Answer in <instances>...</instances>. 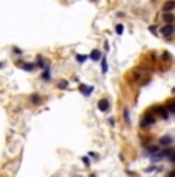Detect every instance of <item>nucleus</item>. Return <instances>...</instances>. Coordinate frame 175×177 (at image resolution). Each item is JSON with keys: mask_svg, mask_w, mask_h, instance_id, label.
<instances>
[{"mask_svg": "<svg viewBox=\"0 0 175 177\" xmlns=\"http://www.w3.org/2000/svg\"><path fill=\"white\" fill-rule=\"evenodd\" d=\"M155 123V116H152L151 113H146L143 117H141V122H140V128H149Z\"/></svg>", "mask_w": 175, "mask_h": 177, "instance_id": "1", "label": "nucleus"}, {"mask_svg": "<svg viewBox=\"0 0 175 177\" xmlns=\"http://www.w3.org/2000/svg\"><path fill=\"white\" fill-rule=\"evenodd\" d=\"M149 113H151L152 116H154V114H158V116H161L163 119H167V117H169V113L166 111V108H164V106H161V105L154 106V108H152V111L149 110Z\"/></svg>", "mask_w": 175, "mask_h": 177, "instance_id": "2", "label": "nucleus"}, {"mask_svg": "<svg viewBox=\"0 0 175 177\" xmlns=\"http://www.w3.org/2000/svg\"><path fill=\"white\" fill-rule=\"evenodd\" d=\"M97 108H98V111H101V113L109 111V108H111V100H109V99H100L98 103H97Z\"/></svg>", "mask_w": 175, "mask_h": 177, "instance_id": "3", "label": "nucleus"}, {"mask_svg": "<svg viewBox=\"0 0 175 177\" xmlns=\"http://www.w3.org/2000/svg\"><path fill=\"white\" fill-rule=\"evenodd\" d=\"M78 91L82 92L85 97H89L91 94L94 92V86H92V85H85V83H82V85L78 86Z\"/></svg>", "mask_w": 175, "mask_h": 177, "instance_id": "4", "label": "nucleus"}, {"mask_svg": "<svg viewBox=\"0 0 175 177\" xmlns=\"http://www.w3.org/2000/svg\"><path fill=\"white\" fill-rule=\"evenodd\" d=\"M161 34L164 37H170L173 34V25H163L161 26Z\"/></svg>", "mask_w": 175, "mask_h": 177, "instance_id": "5", "label": "nucleus"}, {"mask_svg": "<svg viewBox=\"0 0 175 177\" xmlns=\"http://www.w3.org/2000/svg\"><path fill=\"white\" fill-rule=\"evenodd\" d=\"M88 59H91V60H94V62H100V60H101V51H100V49H92L91 54L88 56Z\"/></svg>", "mask_w": 175, "mask_h": 177, "instance_id": "6", "label": "nucleus"}, {"mask_svg": "<svg viewBox=\"0 0 175 177\" xmlns=\"http://www.w3.org/2000/svg\"><path fill=\"white\" fill-rule=\"evenodd\" d=\"M172 143H173V139H172V135H169V134L167 135H163V137L160 139V145H163V146H167L169 148Z\"/></svg>", "mask_w": 175, "mask_h": 177, "instance_id": "7", "label": "nucleus"}, {"mask_svg": "<svg viewBox=\"0 0 175 177\" xmlns=\"http://www.w3.org/2000/svg\"><path fill=\"white\" fill-rule=\"evenodd\" d=\"M37 63H35V68L38 66V68H46V66H49V62L48 60H45L42 56H37V60H35Z\"/></svg>", "mask_w": 175, "mask_h": 177, "instance_id": "8", "label": "nucleus"}, {"mask_svg": "<svg viewBox=\"0 0 175 177\" xmlns=\"http://www.w3.org/2000/svg\"><path fill=\"white\" fill-rule=\"evenodd\" d=\"M28 99H29V102H31L32 105H40V103H42V97H40L38 94H31Z\"/></svg>", "mask_w": 175, "mask_h": 177, "instance_id": "9", "label": "nucleus"}, {"mask_svg": "<svg viewBox=\"0 0 175 177\" xmlns=\"http://www.w3.org/2000/svg\"><path fill=\"white\" fill-rule=\"evenodd\" d=\"M23 71H34L35 70V63H19Z\"/></svg>", "mask_w": 175, "mask_h": 177, "instance_id": "10", "label": "nucleus"}, {"mask_svg": "<svg viewBox=\"0 0 175 177\" xmlns=\"http://www.w3.org/2000/svg\"><path fill=\"white\" fill-rule=\"evenodd\" d=\"M163 20L166 22V25H172V22H173V14H172V12H163Z\"/></svg>", "mask_w": 175, "mask_h": 177, "instance_id": "11", "label": "nucleus"}, {"mask_svg": "<svg viewBox=\"0 0 175 177\" xmlns=\"http://www.w3.org/2000/svg\"><path fill=\"white\" fill-rule=\"evenodd\" d=\"M42 79H43V80H46V82H48V80H51V65L45 68V71H43V74H42Z\"/></svg>", "mask_w": 175, "mask_h": 177, "instance_id": "12", "label": "nucleus"}, {"mask_svg": "<svg viewBox=\"0 0 175 177\" xmlns=\"http://www.w3.org/2000/svg\"><path fill=\"white\" fill-rule=\"evenodd\" d=\"M173 8H175V2H166V3L163 5V11H164V12H170Z\"/></svg>", "mask_w": 175, "mask_h": 177, "instance_id": "13", "label": "nucleus"}, {"mask_svg": "<svg viewBox=\"0 0 175 177\" xmlns=\"http://www.w3.org/2000/svg\"><path fill=\"white\" fill-rule=\"evenodd\" d=\"M158 151H160V148H158V146H155V145H149V146L146 148V153H149L151 156H152V154H157Z\"/></svg>", "mask_w": 175, "mask_h": 177, "instance_id": "14", "label": "nucleus"}, {"mask_svg": "<svg viewBox=\"0 0 175 177\" xmlns=\"http://www.w3.org/2000/svg\"><path fill=\"white\" fill-rule=\"evenodd\" d=\"M75 60L82 65V63H85L88 60V56H86V54H75Z\"/></svg>", "mask_w": 175, "mask_h": 177, "instance_id": "15", "label": "nucleus"}, {"mask_svg": "<svg viewBox=\"0 0 175 177\" xmlns=\"http://www.w3.org/2000/svg\"><path fill=\"white\" fill-rule=\"evenodd\" d=\"M115 33H117L118 36H122V34L125 33V25H123V23H117V25H115Z\"/></svg>", "mask_w": 175, "mask_h": 177, "instance_id": "16", "label": "nucleus"}, {"mask_svg": "<svg viewBox=\"0 0 175 177\" xmlns=\"http://www.w3.org/2000/svg\"><path fill=\"white\" fill-rule=\"evenodd\" d=\"M68 86H69V82L68 80H60L59 83H57V88L59 89H66Z\"/></svg>", "mask_w": 175, "mask_h": 177, "instance_id": "17", "label": "nucleus"}, {"mask_svg": "<svg viewBox=\"0 0 175 177\" xmlns=\"http://www.w3.org/2000/svg\"><path fill=\"white\" fill-rule=\"evenodd\" d=\"M101 73L103 74H106L107 73V70H109V68H107V62H106V57H101Z\"/></svg>", "mask_w": 175, "mask_h": 177, "instance_id": "18", "label": "nucleus"}, {"mask_svg": "<svg viewBox=\"0 0 175 177\" xmlns=\"http://www.w3.org/2000/svg\"><path fill=\"white\" fill-rule=\"evenodd\" d=\"M164 108H166V111H167L169 114L175 113V103H173V100H170V102L167 103V106H164Z\"/></svg>", "mask_w": 175, "mask_h": 177, "instance_id": "19", "label": "nucleus"}, {"mask_svg": "<svg viewBox=\"0 0 175 177\" xmlns=\"http://www.w3.org/2000/svg\"><path fill=\"white\" fill-rule=\"evenodd\" d=\"M123 117H125V120H126V123H131V117H129V110H123Z\"/></svg>", "mask_w": 175, "mask_h": 177, "instance_id": "20", "label": "nucleus"}, {"mask_svg": "<svg viewBox=\"0 0 175 177\" xmlns=\"http://www.w3.org/2000/svg\"><path fill=\"white\" fill-rule=\"evenodd\" d=\"M107 123H109L111 126H114L115 125V117H109V119H107Z\"/></svg>", "mask_w": 175, "mask_h": 177, "instance_id": "21", "label": "nucleus"}, {"mask_svg": "<svg viewBox=\"0 0 175 177\" xmlns=\"http://www.w3.org/2000/svg\"><path fill=\"white\" fill-rule=\"evenodd\" d=\"M82 160H83V163H85L86 166H89V165H91V160H89V157H83Z\"/></svg>", "mask_w": 175, "mask_h": 177, "instance_id": "22", "label": "nucleus"}, {"mask_svg": "<svg viewBox=\"0 0 175 177\" xmlns=\"http://www.w3.org/2000/svg\"><path fill=\"white\" fill-rule=\"evenodd\" d=\"M12 51H14V54H22V49L20 48H16V46L12 48Z\"/></svg>", "mask_w": 175, "mask_h": 177, "instance_id": "23", "label": "nucleus"}, {"mask_svg": "<svg viewBox=\"0 0 175 177\" xmlns=\"http://www.w3.org/2000/svg\"><path fill=\"white\" fill-rule=\"evenodd\" d=\"M154 169H155V166H149V168H146V169H144V172H152Z\"/></svg>", "mask_w": 175, "mask_h": 177, "instance_id": "24", "label": "nucleus"}, {"mask_svg": "<svg viewBox=\"0 0 175 177\" xmlns=\"http://www.w3.org/2000/svg\"><path fill=\"white\" fill-rule=\"evenodd\" d=\"M104 49L109 51V43H107V42H104Z\"/></svg>", "mask_w": 175, "mask_h": 177, "instance_id": "25", "label": "nucleus"}, {"mask_svg": "<svg viewBox=\"0 0 175 177\" xmlns=\"http://www.w3.org/2000/svg\"><path fill=\"white\" fill-rule=\"evenodd\" d=\"M149 31H152V33H157V28H155V26H151V28H149Z\"/></svg>", "mask_w": 175, "mask_h": 177, "instance_id": "26", "label": "nucleus"}, {"mask_svg": "<svg viewBox=\"0 0 175 177\" xmlns=\"http://www.w3.org/2000/svg\"><path fill=\"white\" fill-rule=\"evenodd\" d=\"M5 66V63H0V70H2V68Z\"/></svg>", "mask_w": 175, "mask_h": 177, "instance_id": "27", "label": "nucleus"}, {"mask_svg": "<svg viewBox=\"0 0 175 177\" xmlns=\"http://www.w3.org/2000/svg\"><path fill=\"white\" fill-rule=\"evenodd\" d=\"M74 177H75V175H74ZM77 177H82V175H77Z\"/></svg>", "mask_w": 175, "mask_h": 177, "instance_id": "28", "label": "nucleus"}]
</instances>
